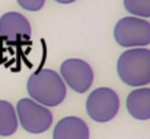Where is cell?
Listing matches in <instances>:
<instances>
[{"instance_id":"8fae6325","label":"cell","mask_w":150,"mask_h":139,"mask_svg":"<svg viewBox=\"0 0 150 139\" xmlns=\"http://www.w3.org/2000/svg\"><path fill=\"white\" fill-rule=\"evenodd\" d=\"M124 7L136 17H150V0H124Z\"/></svg>"},{"instance_id":"7c38bea8","label":"cell","mask_w":150,"mask_h":139,"mask_svg":"<svg viewBox=\"0 0 150 139\" xmlns=\"http://www.w3.org/2000/svg\"><path fill=\"white\" fill-rule=\"evenodd\" d=\"M16 1L22 9L29 10V12H38L45 4V0H16Z\"/></svg>"},{"instance_id":"8992f818","label":"cell","mask_w":150,"mask_h":139,"mask_svg":"<svg viewBox=\"0 0 150 139\" xmlns=\"http://www.w3.org/2000/svg\"><path fill=\"white\" fill-rule=\"evenodd\" d=\"M60 77L73 92L86 93L93 83V70L91 64L79 58H69L60 67Z\"/></svg>"},{"instance_id":"30bf717a","label":"cell","mask_w":150,"mask_h":139,"mask_svg":"<svg viewBox=\"0 0 150 139\" xmlns=\"http://www.w3.org/2000/svg\"><path fill=\"white\" fill-rule=\"evenodd\" d=\"M19 122L15 107L6 101L0 100V136H10L18 131Z\"/></svg>"},{"instance_id":"3957f363","label":"cell","mask_w":150,"mask_h":139,"mask_svg":"<svg viewBox=\"0 0 150 139\" xmlns=\"http://www.w3.org/2000/svg\"><path fill=\"white\" fill-rule=\"evenodd\" d=\"M114 39L124 48H143L150 44V23L146 19L127 16L114 28Z\"/></svg>"},{"instance_id":"ba28073f","label":"cell","mask_w":150,"mask_h":139,"mask_svg":"<svg viewBox=\"0 0 150 139\" xmlns=\"http://www.w3.org/2000/svg\"><path fill=\"white\" fill-rule=\"evenodd\" d=\"M89 128L86 122L76 116H67L57 122L52 139H89Z\"/></svg>"},{"instance_id":"5b68a950","label":"cell","mask_w":150,"mask_h":139,"mask_svg":"<svg viewBox=\"0 0 150 139\" xmlns=\"http://www.w3.org/2000/svg\"><path fill=\"white\" fill-rule=\"evenodd\" d=\"M120 110V97L109 87H99L89 94L86 100V112L89 117L98 123L112 120Z\"/></svg>"},{"instance_id":"277c9868","label":"cell","mask_w":150,"mask_h":139,"mask_svg":"<svg viewBox=\"0 0 150 139\" xmlns=\"http://www.w3.org/2000/svg\"><path fill=\"white\" fill-rule=\"evenodd\" d=\"M15 110L18 115V122L29 133H44L52 125V113L50 109L34 101L32 98H21Z\"/></svg>"},{"instance_id":"9c48e42d","label":"cell","mask_w":150,"mask_h":139,"mask_svg":"<svg viewBox=\"0 0 150 139\" xmlns=\"http://www.w3.org/2000/svg\"><path fill=\"white\" fill-rule=\"evenodd\" d=\"M127 110L137 120L150 119V89L137 87L127 96Z\"/></svg>"},{"instance_id":"4fadbf2b","label":"cell","mask_w":150,"mask_h":139,"mask_svg":"<svg viewBox=\"0 0 150 139\" xmlns=\"http://www.w3.org/2000/svg\"><path fill=\"white\" fill-rule=\"evenodd\" d=\"M57 3H61V4H70V3H74L76 0H55Z\"/></svg>"},{"instance_id":"52a82bcc","label":"cell","mask_w":150,"mask_h":139,"mask_svg":"<svg viewBox=\"0 0 150 139\" xmlns=\"http://www.w3.org/2000/svg\"><path fill=\"white\" fill-rule=\"evenodd\" d=\"M31 32L29 20L21 13L9 12L0 17V36L10 42L29 39Z\"/></svg>"},{"instance_id":"7a4b0ae2","label":"cell","mask_w":150,"mask_h":139,"mask_svg":"<svg viewBox=\"0 0 150 139\" xmlns=\"http://www.w3.org/2000/svg\"><path fill=\"white\" fill-rule=\"evenodd\" d=\"M117 73L122 83L131 87H144L150 83V49L130 48L117 62Z\"/></svg>"},{"instance_id":"6da1fadb","label":"cell","mask_w":150,"mask_h":139,"mask_svg":"<svg viewBox=\"0 0 150 139\" xmlns=\"http://www.w3.org/2000/svg\"><path fill=\"white\" fill-rule=\"evenodd\" d=\"M26 90L31 96L29 98L45 107H55L61 104L67 93L60 74L50 68H42L31 74L26 83Z\"/></svg>"}]
</instances>
